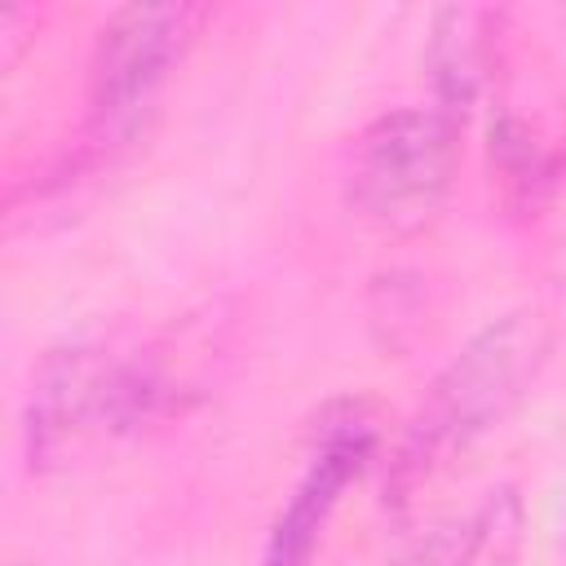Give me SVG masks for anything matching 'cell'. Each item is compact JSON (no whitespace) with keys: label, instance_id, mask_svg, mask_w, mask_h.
<instances>
[{"label":"cell","instance_id":"cell-2","mask_svg":"<svg viewBox=\"0 0 566 566\" xmlns=\"http://www.w3.org/2000/svg\"><path fill=\"white\" fill-rule=\"evenodd\" d=\"M548 358V323L539 310H513L486 323L429 385L398 451V486L420 482L438 460L464 451L495 429L535 385Z\"/></svg>","mask_w":566,"mask_h":566},{"label":"cell","instance_id":"cell-7","mask_svg":"<svg viewBox=\"0 0 566 566\" xmlns=\"http://www.w3.org/2000/svg\"><path fill=\"white\" fill-rule=\"evenodd\" d=\"M491 172L500 177L504 199L517 203V208H535L539 195L553 186V159H548V150L517 119L491 124Z\"/></svg>","mask_w":566,"mask_h":566},{"label":"cell","instance_id":"cell-5","mask_svg":"<svg viewBox=\"0 0 566 566\" xmlns=\"http://www.w3.org/2000/svg\"><path fill=\"white\" fill-rule=\"evenodd\" d=\"M371 451H376V429L363 416V407H340L336 420L323 416V429L314 433V455L265 535L261 566H310L314 562L327 517L336 513L345 486L367 469Z\"/></svg>","mask_w":566,"mask_h":566},{"label":"cell","instance_id":"cell-1","mask_svg":"<svg viewBox=\"0 0 566 566\" xmlns=\"http://www.w3.org/2000/svg\"><path fill=\"white\" fill-rule=\"evenodd\" d=\"M168 380L150 354L75 340L49 349L31 376L27 455L31 469H62L164 411Z\"/></svg>","mask_w":566,"mask_h":566},{"label":"cell","instance_id":"cell-3","mask_svg":"<svg viewBox=\"0 0 566 566\" xmlns=\"http://www.w3.org/2000/svg\"><path fill=\"white\" fill-rule=\"evenodd\" d=\"M455 128L438 106H402L376 115L358 137L349 155V208L371 221L385 234H416L424 230L455 172Z\"/></svg>","mask_w":566,"mask_h":566},{"label":"cell","instance_id":"cell-8","mask_svg":"<svg viewBox=\"0 0 566 566\" xmlns=\"http://www.w3.org/2000/svg\"><path fill=\"white\" fill-rule=\"evenodd\" d=\"M478 548H482V535L469 513V517H455V522L429 531L398 566H486V553H478Z\"/></svg>","mask_w":566,"mask_h":566},{"label":"cell","instance_id":"cell-6","mask_svg":"<svg viewBox=\"0 0 566 566\" xmlns=\"http://www.w3.org/2000/svg\"><path fill=\"white\" fill-rule=\"evenodd\" d=\"M424 66L433 84V106L460 119L478 97L482 66H486V9H473V4L438 9Z\"/></svg>","mask_w":566,"mask_h":566},{"label":"cell","instance_id":"cell-4","mask_svg":"<svg viewBox=\"0 0 566 566\" xmlns=\"http://www.w3.org/2000/svg\"><path fill=\"white\" fill-rule=\"evenodd\" d=\"M195 4H128L106 18L88 62V102L97 124L128 128L199 31Z\"/></svg>","mask_w":566,"mask_h":566}]
</instances>
